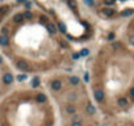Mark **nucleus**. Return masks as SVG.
Listing matches in <instances>:
<instances>
[{"instance_id":"obj_3","label":"nucleus","mask_w":134,"mask_h":126,"mask_svg":"<svg viewBox=\"0 0 134 126\" xmlns=\"http://www.w3.org/2000/svg\"><path fill=\"white\" fill-rule=\"evenodd\" d=\"M17 68L22 72H28L30 70V66L28 62H25V60H18L17 62Z\"/></svg>"},{"instance_id":"obj_19","label":"nucleus","mask_w":134,"mask_h":126,"mask_svg":"<svg viewBox=\"0 0 134 126\" xmlns=\"http://www.w3.org/2000/svg\"><path fill=\"white\" fill-rule=\"evenodd\" d=\"M58 28H59V30H60L62 33H66V26H64L62 22H59V24H58Z\"/></svg>"},{"instance_id":"obj_18","label":"nucleus","mask_w":134,"mask_h":126,"mask_svg":"<svg viewBox=\"0 0 134 126\" xmlns=\"http://www.w3.org/2000/svg\"><path fill=\"white\" fill-rule=\"evenodd\" d=\"M22 14H24V18H32V16H33L30 11H25V12L22 13Z\"/></svg>"},{"instance_id":"obj_20","label":"nucleus","mask_w":134,"mask_h":126,"mask_svg":"<svg viewBox=\"0 0 134 126\" xmlns=\"http://www.w3.org/2000/svg\"><path fill=\"white\" fill-rule=\"evenodd\" d=\"M68 5L71 7V8H76V1H74V0H68Z\"/></svg>"},{"instance_id":"obj_12","label":"nucleus","mask_w":134,"mask_h":126,"mask_svg":"<svg viewBox=\"0 0 134 126\" xmlns=\"http://www.w3.org/2000/svg\"><path fill=\"white\" fill-rule=\"evenodd\" d=\"M70 84H72V85H78L79 82H80V79L78 78V76H70Z\"/></svg>"},{"instance_id":"obj_4","label":"nucleus","mask_w":134,"mask_h":126,"mask_svg":"<svg viewBox=\"0 0 134 126\" xmlns=\"http://www.w3.org/2000/svg\"><path fill=\"white\" fill-rule=\"evenodd\" d=\"M62 87H63L62 80L55 79V80H53V82H51V89H53V91H55V92L60 91V89H62Z\"/></svg>"},{"instance_id":"obj_21","label":"nucleus","mask_w":134,"mask_h":126,"mask_svg":"<svg viewBox=\"0 0 134 126\" xmlns=\"http://www.w3.org/2000/svg\"><path fill=\"white\" fill-rule=\"evenodd\" d=\"M41 21L44 22L45 25H46V24H49V18H47L46 16H41Z\"/></svg>"},{"instance_id":"obj_11","label":"nucleus","mask_w":134,"mask_h":126,"mask_svg":"<svg viewBox=\"0 0 134 126\" xmlns=\"http://www.w3.org/2000/svg\"><path fill=\"white\" fill-rule=\"evenodd\" d=\"M133 13H134V11L130 9V8H128V9H124V11H122L121 16H122V17H128V16H132Z\"/></svg>"},{"instance_id":"obj_25","label":"nucleus","mask_w":134,"mask_h":126,"mask_svg":"<svg viewBox=\"0 0 134 126\" xmlns=\"http://www.w3.org/2000/svg\"><path fill=\"white\" fill-rule=\"evenodd\" d=\"M112 46H113L114 49H118V47H120V46H121V45H120V43H118V42H113V45H112Z\"/></svg>"},{"instance_id":"obj_13","label":"nucleus","mask_w":134,"mask_h":126,"mask_svg":"<svg viewBox=\"0 0 134 126\" xmlns=\"http://www.w3.org/2000/svg\"><path fill=\"white\" fill-rule=\"evenodd\" d=\"M95 112H96V108H95V105H87V113L88 114H91V116H92V114H95Z\"/></svg>"},{"instance_id":"obj_22","label":"nucleus","mask_w":134,"mask_h":126,"mask_svg":"<svg viewBox=\"0 0 134 126\" xmlns=\"http://www.w3.org/2000/svg\"><path fill=\"white\" fill-rule=\"evenodd\" d=\"M129 96L134 100V87H132V88L129 89Z\"/></svg>"},{"instance_id":"obj_15","label":"nucleus","mask_w":134,"mask_h":126,"mask_svg":"<svg viewBox=\"0 0 134 126\" xmlns=\"http://www.w3.org/2000/svg\"><path fill=\"white\" fill-rule=\"evenodd\" d=\"M16 79H17V82H20V83L21 82H25V80H26V75L25 74H20V75H17Z\"/></svg>"},{"instance_id":"obj_24","label":"nucleus","mask_w":134,"mask_h":126,"mask_svg":"<svg viewBox=\"0 0 134 126\" xmlns=\"http://www.w3.org/2000/svg\"><path fill=\"white\" fill-rule=\"evenodd\" d=\"M84 3L87 5H93V0H84Z\"/></svg>"},{"instance_id":"obj_14","label":"nucleus","mask_w":134,"mask_h":126,"mask_svg":"<svg viewBox=\"0 0 134 126\" xmlns=\"http://www.w3.org/2000/svg\"><path fill=\"white\" fill-rule=\"evenodd\" d=\"M66 110H67V113L74 114V113H75V110H76V108H75L74 105H67V106H66Z\"/></svg>"},{"instance_id":"obj_26","label":"nucleus","mask_w":134,"mask_h":126,"mask_svg":"<svg viewBox=\"0 0 134 126\" xmlns=\"http://www.w3.org/2000/svg\"><path fill=\"white\" fill-rule=\"evenodd\" d=\"M78 58H80V54H78V53H76V54H72V59H78Z\"/></svg>"},{"instance_id":"obj_6","label":"nucleus","mask_w":134,"mask_h":126,"mask_svg":"<svg viewBox=\"0 0 134 126\" xmlns=\"http://www.w3.org/2000/svg\"><path fill=\"white\" fill-rule=\"evenodd\" d=\"M36 101L38 104H46L47 102V97L45 93H37L36 95Z\"/></svg>"},{"instance_id":"obj_10","label":"nucleus","mask_w":134,"mask_h":126,"mask_svg":"<svg viewBox=\"0 0 134 126\" xmlns=\"http://www.w3.org/2000/svg\"><path fill=\"white\" fill-rule=\"evenodd\" d=\"M24 20H25V18H24V14H22V13H16L13 16V21L15 22H22Z\"/></svg>"},{"instance_id":"obj_23","label":"nucleus","mask_w":134,"mask_h":126,"mask_svg":"<svg viewBox=\"0 0 134 126\" xmlns=\"http://www.w3.org/2000/svg\"><path fill=\"white\" fill-rule=\"evenodd\" d=\"M129 43L133 45L134 46V34H132V36H129Z\"/></svg>"},{"instance_id":"obj_1","label":"nucleus","mask_w":134,"mask_h":126,"mask_svg":"<svg viewBox=\"0 0 134 126\" xmlns=\"http://www.w3.org/2000/svg\"><path fill=\"white\" fill-rule=\"evenodd\" d=\"M114 13H116V11H114L113 8H110V7H105V8L100 9V14H101L103 17H105V18L113 17Z\"/></svg>"},{"instance_id":"obj_27","label":"nucleus","mask_w":134,"mask_h":126,"mask_svg":"<svg viewBox=\"0 0 134 126\" xmlns=\"http://www.w3.org/2000/svg\"><path fill=\"white\" fill-rule=\"evenodd\" d=\"M72 126H83V124H80V122H74Z\"/></svg>"},{"instance_id":"obj_17","label":"nucleus","mask_w":134,"mask_h":126,"mask_svg":"<svg viewBox=\"0 0 134 126\" xmlns=\"http://www.w3.org/2000/svg\"><path fill=\"white\" fill-rule=\"evenodd\" d=\"M79 54H80V56H88V54H89V50H88V49H83Z\"/></svg>"},{"instance_id":"obj_5","label":"nucleus","mask_w":134,"mask_h":126,"mask_svg":"<svg viewBox=\"0 0 134 126\" xmlns=\"http://www.w3.org/2000/svg\"><path fill=\"white\" fill-rule=\"evenodd\" d=\"M13 75L11 74V72H7V74H4V76H3V82H4V84H7V85H11V84L13 83Z\"/></svg>"},{"instance_id":"obj_16","label":"nucleus","mask_w":134,"mask_h":126,"mask_svg":"<svg viewBox=\"0 0 134 126\" xmlns=\"http://www.w3.org/2000/svg\"><path fill=\"white\" fill-rule=\"evenodd\" d=\"M114 3H116V0H104V5L105 7H112Z\"/></svg>"},{"instance_id":"obj_30","label":"nucleus","mask_w":134,"mask_h":126,"mask_svg":"<svg viewBox=\"0 0 134 126\" xmlns=\"http://www.w3.org/2000/svg\"><path fill=\"white\" fill-rule=\"evenodd\" d=\"M18 3H22V4H25V3H26V0H18Z\"/></svg>"},{"instance_id":"obj_32","label":"nucleus","mask_w":134,"mask_h":126,"mask_svg":"<svg viewBox=\"0 0 134 126\" xmlns=\"http://www.w3.org/2000/svg\"><path fill=\"white\" fill-rule=\"evenodd\" d=\"M1 63H3V58L0 56V64H1Z\"/></svg>"},{"instance_id":"obj_7","label":"nucleus","mask_w":134,"mask_h":126,"mask_svg":"<svg viewBox=\"0 0 134 126\" xmlns=\"http://www.w3.org/2000/svg\"><path fill=\"white\" fill-rule=\"evenodd\" d=\"M46 29L50 34H55L57 32H58V26H57L54 22H49V24H46Z\"/></svg>"},{"instance_id":"obj_8","label":"nucleus","mask_w":134,"mask_h":126,"mask_svg":"<svg viewBox=\"0 0 134 126\" xmlns=\"http://www.w3.org/2000/svg\"><path fill=\"white\" fill-rule=\"evenodd\" d=\"M9 43V37L7 34H0V46H7Z\"/></svg>"},{"instance_id":"obj_29","label":"nucleus","mask_w":134,"mask_h":126,"mask_svg":"<svg viewBox=\"0 0 134 126\" xmlns=\"http://www.w3.org/2000/svg\"><path fill=\"white\" fill-rule=\"evenodd\" d=\"M30 5H32V4H30V1H26V3H25V7H26V8H29Z\"/></svg>"},{"instance_id":"obj_2","label":"nucleus","mask_w":134,"mask_h":126,"mask_svg":"<svg viewBox=\"0 0 134 126\" xmlns=\"http://www.w3.org/2000/svg\"><path fill=\"white\" fill-rule=\"evenodd\" d=\"M93 97H95V100H96L97 102H103V101H104V98H105L104 91H103V89H96L93 92Z\"/></svg>"},{"instance_id":"obj_31","label":"nucleus","mask_w":134,"mask_h":126,"mask_svg":"<svg viewBox=\"0 0 134 126\" xmlns=\"http://www.w3.org/2000/svg\"><path fill=\"white\" fill-rule=\"evenodd\" d=\"M130 29H132V30H133V32H134V22H133V24H132V25H130Z\"/></svg>"},{"instance_id":"obj_28","label":"nucleus","mask_w":134,"mask_h":126,"mask_svg":"<svg viewBox=\"0 0 134 126\" xmlns=\"http://www.w3.org/2000/svg\"><path fill=\"white\" fill-rule=\"evenodd\" d=\"M113 38H114V34L112 33V34H109V36H108V40H113Z\"/></svg>"},{"instance_id":"obj_9","label":"nucleus","mask_w":134,"mask_h":126,"mask_svg":"<svg viewBox=\"0 0 134 126\" xmlns=\"http://www.w3.org/2000/svg\"><path fill=\"white\" fill-rule=\"evenodd\" d=\"M40 78H38V76H34V78L32 79V88H38V87H40Z\"/></svg>"}]
</instances>
